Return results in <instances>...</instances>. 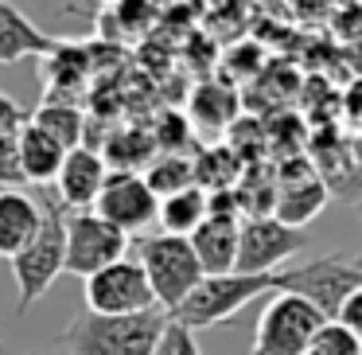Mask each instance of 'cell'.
Wrapping results in <instances>:
<instances>
[{
  "mask_svg": "<svg viewBox=\"0 0 362 355\" xmlns=\"http://www.w3.org/2000/svg\"><path fill=\"white\" fill-rule=\"evenodd\" d=\"M0 191H28V180H24V172H20L16 133L0 137Z\"/></svg>",
  "mask_w": 362,
  "mask_h": 355,
  "instance_id": "25",
  "label": "cell"
},
{
  "mask_svg": "<svg viewBox=\"0 0 362 355\" xmlns=\"http://www.w3.org/2000/svg\"><path fill=\"white\" fill-rule=\"evenodd\" d=\"M156 207L160 199L148 191L141 172H110L102 184V196L94 199L90 211L98 219H105L113 230H121L125 238L133 235L144 238V230L156 227Z\"/></svg>",
  "mask_w": 362,
  "mask_h": 355,
  "instance_id": "10",
  "label": "cell"
},
{
  "mask_svg": "<svg viewBox=\"0 0 362 355\" xmlns=\"http://www.w3.org/2000/svg\"><path fill=\"white\" fill-rule=\"evenodd\" d=\"M152 152H156V141L152 137H136V133H113L110 145H105V168L110 172H136V164H144V160H152Z\"/></svg>",
  "mask_w": 362,
  "mask_h": 355,
  "instance_id": "21",
  "label": "cell"
},
{
  "mask_svg": "<svg viewBox=\"0 0 362 355\" xmlns=\"http://www.w3.org/2000/svg\"><path fill=\"white\" fill-rule=\"evenodd\" d=\"M354 266H358V269H362V258H354Z\"/></svg>",
  "mask_w": 362,
  "mask_h": 355,
  "instance_id": "28",
  "label": "cell"
},
{
  "mask_svg": "<svg viewBox=\"0 0 362 355\" xmlns=\"http://www.w3.org/2000/svg\"><path fill=\"white\" fill-rule=\"evenodd\" d=\"M362 285V269L354 258H339V254H323V258L300 261V266L276 269V293H292L304 297L323 320H335L339 305L351 297V289Z\"/></svg>",
  "mask_w": 362,
  "mask_h": 355,
  "instance_id": "5",
  "label": "cell"
},
{
  "mask_svg": "<svg viewBox=\"0 0 362 355\" xmlns=\"http://www.w3.org/2000/svg\"><path fill=\"white\" fill-rule=\"evenodd\" d=\"M0 355H8V351H4V344H0Z\"/></svg>",
  "mask_w": 362,
  "mask_h": 355,
  "instance_id": "29",
  "label": "cell"
},
{
  "mask_svg": "<svg viewBox=\"0 0 362 355\" xmlns=\"http://www.w3.org/2000/svg\"><path fill=\"white\" fill-rule=\"evenodd\" d=\"M152 355H203L199 351V339L191 328H183V324H175L172 316H168L164 332H160L156 347H152Z\"/></svg>",
  "mask_w": 362,
  "mask_h": 355,
  "instance_id": "24",
  "label": "cell"
},
{
  "mask_svg": "<svg viewBox=\"0 0 362 355\" xmlns=\"http://www.w3.org/2000/svg\"><path fill=\"white\" fill-rule=\"evenodd\" d=\"M43 219L35 238L12 258V281H16V316H24L43 293L66 274V211L55 196H43Z\"/></svg>",
  "mask_w": 362,
  "mask_h": 355,
  "instance_id": "2",
  "label": "cell"
},
{
  "mask_svg": "<svg viewBox=\"0 0 362 355\" xmlns=\"http://www.w3.org/2000/svg\"><path fill=\"white\" fill-rule=\"evenodd\" d=\"M238 113V98L234 90H226L222 82H203L191 94V125L206 129V133H222Z\"/></svg>",
  "mask_w": 362,
  "mask_h": 355,
  "instance_id": "19",
  "label": "cell"
},
{
  "mask_svg": "<svg viewBox=\"0 0 362 355\" xmlns=\"http://www.w3.org/2000/svg\"><path fill=\"white\" fill-rule=\"evenodd\" d=\"M144 184H148V191L156 199H168V196H175V191L195 188V160L183 157V152H164V157H156L148 164Z\"/></svg>",
  "mask_w": 362,
  "mask_h": 355,
  "instance_id": "20",
  "label": "cell"
},
{
  "mask_svg": "<svg viewBox=\"0 0 362 355\" xmlns=\"http://www.w3.org/2000/svg\"><path fill=\"white\" fill-rule=\"evenodd\" d=\"M24 125H28V110L16 102V98H8L4 90H0V137H4V133H20Z\"/></svg>",
  "mask_w": 362,
  "mask_h": 355,
  "instance_id": "27",
  "label": "cell"
},
{
  "mask_svg": "<svg viewBox=\"0 0 362 355\" xmlns=\"http://www.w3.org/2000/svg\"><path fill=\"white\" fill-rule=\"evenodd\" d=\"M63 47V35H47L16 9L0 0V67L24 63V59H51Z\"/></svg>",
  "mask_w": 362,
  "mask_h": 355,
  "instance_id": "13",
  "label": "cell"
},
{
  "mask_svg": "<svg viewBox=\"0 0 362 355\" xmlns=\"http://www.w3.org/2000/svg\"><path fill=\"white\" fill-rule=\"evenodd\" d=\"M16 149H20V172H24L28 184H35V188L55 184L66 149H59V145L51 141L47 133H40L35 125H24L16 133Z\"/></svg>",
  "mask_w": 362,
  "mask_h": 355,
  "instance_id": "16",
  "label": "cell"
},
{
  "mask_svg": "<svg viewBox=\"0 0 362 355\" xmlns=\"http://www.w3.org/2000/svg\"><path fill=\"white\" fill-rule=\"evenodd\" d=\"M129 254V238L113 230L94 211H66V274L94 277L98 269L113 266Z\"/></svg>",
  "mask_w": 362,
  "mask_h": 355,
  "instance_id": "9",
  "label": "cell"
},
{
  "mask_svg": "<svg viewBox=\"0 0 362 355\" xmlns=\"http://www.w3.org/2000/svg\"><path fill=\"white\" fill-rule=\"evenodd\" d=\"M168 312L148 308L136 316H94L82 312L59 332L66 355H152Z\"/></svg>",
  "mask_w": 362,
  "mask_h": 355,
  "instance_id": "1",
  "label": "cell"
},
{
  "mask_svg": "<svg viewBox=\"0 0 362 355\" xmlns=\"http://www.w3.org/2000/svg\"><path fill=\"white\" fill-rule=\"evenodd\" d=\"M276 293V274L265 277H250V274H222V277H203V281L191 289V297L183 300L172 312L175 324L191 332L214 328V324H226L230 316H238L250 300Z\"/></svg>",
  "mask_w": 362,
  "mask_h": 355,
  "instance_id": "4",
  "label": "cell"
},
{
  "mask_svg": "<svg viewBox=\"0 0 362 355\" xmlns=\"http://www.w3.org/2000/svg\"><path fill=\"white\" fill-rule=\"evenodd\" d=\"M304 355H362V344L346 328H339L335 320H327L320 332H315V339L308 344Z\"/></svg>",
  "mask_w": 362,
  "mask_h": 355,
  "instance_id": "23",
  "label": "cell"
},
{
  "mask_svg": "<svg viewBox=\"0 0 362 355\" xmlns=\"http://www.w3.org/2000/svg\"><path fill=\"white\" fill-rule=\"evenodd\" d=\"M206 219V191L199 188H187V191H175V196L160 199L156 207V227L160 235H175V238H191Z\"/></svg>",
  "mask_w": 362,
  "mask_h": 355,
  "instance_id": "17",
  "label": "cell"
},
{
  "mask_svg": "<svg viewBox=\"0 0 362 355\" xmlns=\"http://www.w3.org/2000/svg\"><path fill=\"white\" fill-rule=\"evenodd\" d=\"M335 324H339V328H346V332H351V336L362 344V285H358V289H351V297L339 305Z\"/></svg>",
  "mask_w": 362,
  "mask_h": 355,
  "instance_id": "26",
  "label": "cell"
},
{
  "mask_svg": "<svg viewBox=\"0 0 362 355\" xmlns=\"http://www.w3.org/2000/svg\"><path fill=\"white\" fill-rule=\"evenodd\" d=\"M160 16L156 4L148 0H121V4H105L102 9V24H121V35H136Z\"/></svg>",
  "mask_w": 362,
  "mask_h": 355,
  "instance_id": "22",
  "label": "cell"
},
{
  "mask_svg": "<svg viewBox=\"0 0 362 355\" xmlns=\"http://www.w3.org/2000/svg\"><path fill=\"white\" fill-rule=\"evenodd\" d=\"M43 207L32 191H0V258H16L35 238Z\"/></svg>",
  "mask_w": 362,
  "mask_h": 355,
  "instance_id": "15",
  "label": "cell"
},
{
  "mask_svg": "<svg viewBox=\"0 0 362 355\" xmlns=\"http://www.w3.org/2000/svg\"><path fill=\"white\" fill-rule=\"evenodd\" d=\"M238 227H242V219L206 215L203 227L187 238L191 250H195V258H199V266H203V277L234 274V261H238Z\"/></svg>",
  "mask_w": 362,
  "mask_h": 355,
  "instance_id": "14",
  "label": "cell"
},
{
  "mask_svg": "<svg viewBox=\"0 0 362 355\" xmlns=\"http://www.w3.org/2000/svg\"><path fill=\"white\" fill-rule=\"evenodd\" d=\"M82 297H86V312L94 316H136L156 308L148 277H144L136 258H121L113 266L98 269L94 277H86Z\"/></svg>",
  "mask_w": 362,
  "mask_h": 355,
  "instance_id": "8",
  "label": "cell"
},
{
  "mask_svg": "<svg viewBox=\"0 0 362 355\" xmlns=\"http://www.w3.org/2000/svg\"><path fill=\"white\" fill-rule=\"evenodd\" d=\"M136 261H141L144 277H148V289L156 297V308L172 316L183 300L191 297L199 281H203V266H199L195 250H191L187 238L175 235H144L136 242Z\"/></svg>",
  "mask_w": 362,
  "mask_h": 355,
  "instance_id": "3",
  "label": "cell"
},
{
  "mask_svg": "<svg viewBox=\"0 0 362 355\" xmlns=\"http://www.w3.org/2000/svg\"><path fill=\"white\" fill-rule=\"evenodd\" d=\"M300 250H308V230L284 227L273 215H250L238 227V261L234 274L265 277L276 274L288 258H296Z\"/></svg>",
  "mask_w": 362,
  "mask_h": 355,
  "instance_id": "7",
  "label": "cell"
},
{
  "mask_svg": "<svg viewBox=\"0 0 362 355\" xmlns=\"http://www.w3.org/2000/svg\"><path fill=\"white\" fill-rule=\"evenodd\" d=\"M323 324L327 320H323L304 297L273 293L269 305L261 308V316H257V332H253V351L250 355H304Z\"/></svg>",
  "mask_w": 362,
  "mask_h": 355,
  "instance_id": "6",
  "label": "cell"
},
{
  "mask_svg": "<svg viewBox=\"0 0 362 355\" xmlns=\"http://www.w3.org/2000/svg\"><path fill=\"white\" fill-rule=\"evenodd\" d=\"M273 196L276 199H273V207H269L273 219H281L284 227L304 230V222H312L315 215L323 211V203H327V184L304 164L296 176L281 172V184L273 188Z\"/></svg>",
  "mask_w": 362,
  "mask_h": 355,
  "instance_id": "12",
  "label": "cell"
},
{
  "mask_svg": "<svg viewBox=\"0 0 362 355\" xmlns=\"http://www.w3.org/2000/svg\"><path fill=\"white\" fill-rule=\"evenodd\" d=\"M28 125H35L40 133H47L59 149H78L82 133H86V118L74 102H43L40 110L28 113Z\"/></svg>",
  "mask_w": 362,
  "mask_h": 355,
  "instance_id": "18",
  "label": "cell"
},
{
  "mask_svg": "<svg viewBox=\"0 0 362 355\" xmlns=\"http://www.w3.org/2000/svg\"><path fill=\"white\" fill-rule=\"evenodd\" d=\"M105 176H110V168H105L102 152L78 145L63 157V168L55 176V199L63 203V211H90L94 199L102 196Z\"/></svg>",
  "mask_w": 362,
  "mask_h": 355,
  "instance_id": "11",
  "label": "cell"
}]
</instances>
